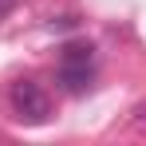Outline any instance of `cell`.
Masks as SVG:
<instances>
[{"instance_id": "cell-1", "label": "cell", "mask_w": 146, "mask_h": 146, "mask_svg": "<svg viewBox=\"0 0 146 146\" xmlns=\"http://www.w3.org/2000/svg\"><path fill=\"white\" fill-rule=\"evenodd\" d=\"M8 99H12V115L20 122H28V126H40V122L51 119V99L36 79H16Z\"/></svg>"}, {"instance_id": "cell-2", "label": "cell", "mask_w": 146, "mask_h": 146, "mask_svg": "<svg viewBox=\"0 0 146 146\" xmlns=\"http://www.w3.org/2000/svg\"><path fill=\"white\" fill-rule=\"evenodd\" d=\"M55 79H59V87H63L67 95H83V91L95 83V63H59Z\"/></svg>"}, {"instance_id": "cell-3", "label": "cell", "mask_w": 146, "mask_h": 146, "mask_svg": "<svg viewBox=\"0 0 146 146\" xmlns=\"http://www.w3.org/2000/svg\"><path fill=\"white\" fill-rule=\"evenodd\" d=\"M59 63H95V48L83 44V40H71V44H63V51H59Z\"/></svg>"}, {"instance_id": "cell-4", "label": "cell", "mask_w": 146, "mask_h": 146, "mask_svg": "<svg viewBox=\"0 0 146 146\" xmlns=\"http://www.w3.org/2000/svg\"><path fill=\"white\" fill-rule=\"evenodd\" d=\"M16 4H20V0H0V20H4V16H8V12H12Z\"/></svg>"}]
</instances>
